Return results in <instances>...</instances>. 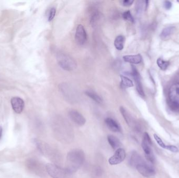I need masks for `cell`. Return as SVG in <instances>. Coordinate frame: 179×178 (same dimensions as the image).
<instances>
[{"label":"cell","instance_id":"cell-30","mask_svg":"<svg viewBox=\"0 0 179 178\" xmlns=\"http://www.w3.org/2000/svg\"><path fill=\"white\" fill-rule=\"evenodd\" d=\"M2 135V128L1 126H0V139L1 138Z\"/></svg>","mask_w":179,"mask_h":178},{"label":"cell","instance_id":"cell-1","mask_svg":"<svg viewBox=\"0 0 179 178\" xmlns=\"http://www.w3.org/2000/svg\"><path fill=\"white\" fill-rule=\"evenodd\" d=\"M129 163L135 168L140 174L146 178L154 176L156 174V170L153 166L146 162L136 151L132 152Z\"/></svg>","mask_w":179,"mask_h":178},{"label":"cell","instance_id":"cell-13","mask_svg":"<svg viewBox=\"0 0 179 178\" xmlns=\"http://www.w3.org/2000/svg\"><path fill=\"white\" fill-rule=\"evenodd\" d=\"M69 116L71 120L77 126H82L85 124L86 119L77 111L74 110H70L69 112Z\"/></svg>","mask_w":179,"mask_h":178},{"label":"cell","instance_id":"cell-16","mask_svg":"<svg viewBox=\"0 0 179 178\" xmlns=\"http://www.w3.org/2000/svg\"><path fill=\"white\" fill-rule=\"evenodd\" d=\"M107 139L108 142L113 149L117 150V149L121 148V147L122 146V144L120 140L115 136L112 135H108Z\"/></svg>","mask_w":179,"mask_h":178},{"label":"cell","instance_id":"cell-28","mask_svg":"<svg viewBox=\"0 0 179 178\" xmlns=\"http://www.w3.org/2000/svg\"><path fill=\"white\" fill-rule=\"evenodd\" d=\"M164 8L166 9L169 10L172 7V4L171 2L169 1H164Z\"/></svg>","mask_w":179,"mask_h":178},{"label":"cell","instance_id":"cell-12","mask_svg":"<svg viewBox=\"0 0 179 178\" xmlns=\"http://www.w3.org/2000/svg\"><path fill=\"white\" fill-rule=\"evenodd\" d=\"M132 75L134 78L135 83H136V89L137 90L138 94L141 97H145V95L144 93L143 86L141 82V79L139 73L138 72L137 69L134 66H132Z\"/></svg>","mask_w":179,"mask_h":178},{"label":"cell","instance_id":"cell-9","mask_svg":"<svg viewBox=\"0 0 179 178\" xmlns=\"http://www.w3.org/2000/svg\"><path fill=\"white\" fill-rule=\"evenodd\" d=\"M121 114L124 119L125 121L126 122L127 124L135 130L138 129V126L134 117L132 116L130 113L124 107H121L119 108Z\"/></svg>","mask_w":179,"mask_h":178},{"label":"cell","instance_id":"cell-17","mask_svg":"<svg viewBox=\"0 0 179 178\" xmlns=\"http://www.w3.org/2000/svg\"><path fill=\"white\" fill-rule=\"evenodd\" d=\"M123 59L125 62L132 64H139L142 61V56L140 54L135 55H128L123 56Z\"/></svg>","mask_w":179,"mask_h":178},{"label":"cell","instance_id":"cell-23","mask_svg":"<svg viewBox=\"0 0 179 178\" xmlns=\"http://www.w3.org/2000/svg\"><path fill=\"white\" fill-rule=\"evenodd\" d=\"M99 18H100V15L98 11H94V12H93L90 18V24L92 25V26L94 27L96 26Z\"/></svg>","mask_w":179,"mask_h":178},{"label":"cell","instance_id":"cell-8","mask_svg":"<svg viewBox=\"0 0 179 178\" xmlns=\"http://www.w3.org/2000/svg\"><path fill=\"white\" fill-rule=\"evenodd\" d=\"M168 97L172 107L179 109V82L175 83L170 87Z\"/></svg>","mask_w":179,"mask_h":178},{"label":"cell","instance_id":"cell-11","mask_svg":"<svg viewBox=\"0 0 179 178\" xmlns=\"http://www.w3.org/2000/svg\"><path fill=\"white\" fill-rule=\"evenodd\" d=\"M75 41L79 45H83L87 39V34L84 27L82 25L77 26L75 35Z\"/></svg>","mask_w":179,"mask_h":178},{"label":"cell","instance_id":"cell-4","mask_svg":"<svg viewBox=\"0 0 179 178\" xmlns=\"http://www.w3.org/2000/svg\"><path fill=\"white\" fill-rule=\"evenodd\" d=\"M55 136L59 141L69 143L73 139L74 131L67 124H56L54 127Z\"/></svg>","mask_w":179,"mask_h":178},{"label":"cell","instance_id":"cell-18","mask_svg":"<svg viewBox=\"0 0 179 178\" xmlns=\"http://www.w3.org/2000/svg\"><path fill=\"white\" fill-rule=\"evenodd\" d=\"M125 42V38L124 36L122 35L117 36L114 41V45L116 49L118 50H122L124 47Z\"/></svg>","mask_w":179,"mask_h":178},{"label":"cell","instance_id":"cell-2","mask_svg":"<svg viewBox=\"0 0 179 178\" xmlns=\"http://www.w3.org/2000/svg\"><path fill=\"white\" fill-rule=\"evenodd\" d=\"M85 156L83 150L78 148L72 149L68 152L66 160V169L75 173L83 165Z\"/></svg>","mask_w":179,"mask_h":178},{"label":"cell","instance_id":"cell-3","mask_svg":"<svg viewBox=\"0 0 179 178\" xmlns=\"http://www.w3.org/2000/svg\"><path fill=\"white\" fill-rule=\"evenodd\" d=\"M46 170L52 178H75L74 173L70 172L66 168H64L55 163L47 164Z\"/></svg>","mask_w":179,"mask_h":178},{"label":"cell","instance_id":"cell-5","mask_svg":"<svg viewBox=\"0 0 179 178\" xmlns=\"http://www.w3.org/2000/svg\"><path fill=\"white\" fill-rule=\"evenodd\" d=\"M57 61L59 65L62 69L67 71H74L77 67V62L69 55L60 53L57 55Z\"/></svg>","mask_w":179,"mask_h":178},{"label":"cell","instance_id":"cell-26","mask_svg":"<svg viewBox=\"0 0 179 178\" xmlns=\"http://www.w3.org/2000/svg\"><path fill=\"white\" fill-rule=\"evenodd\" d=\"M56 13V9L55 8H51L49 11V16H48V21H51L54 18Z\"/></svg>","mask_w":179,"mask_h":178},{"label":"cell","instance_id":"cell-31","mask_svg":"<svg viewBox=\"0 0 179 178\" xmlns=\"http://www.w3.org/2000/svg\"><path fill=\"white\" fill-rule=\"evenodd\" d=\"M177 2H179V1H177Z\"/></svg>","mask_w":179,"mask_h":178},{"label":"cell","instance_id":"cell-29","mask_svg":"<svg viewBox=\"0 0 179 178\" xmlns=\"http://www.w3.org/2000/svg\"><path fill=\"white\" fill-rule=\"evenodd\" d=\"M133 0H124L122 1V4L125 6H129L134 3Z\"/></svg>","mask_w":179,"mask_h":178},{"label":"cell","instance_id":"cell-21","mask_svg":"<svg viewBox=\"0 0 179 178\" xmlns=\"http://www.w3.org/2000/svg\"><path fill=\"white\" fill-rule=\"evenodd\" d=\"M157 64L159 68L161 70L166 71L170 65V62L167 61H164L161 58H158L157 60Z\"/></svg>","mask_w":179,"mask_h":178},{"label":"cell","instance_id":"cell-24","mask_svg":"<svg viewBox=\"0 0 179 178\" xmlns=\"http://www.w3.org/2000/svg\"><path fill=\"white\" fill-rule=\"evenodd\" d=\"M122 17L125 20H126L132 23H133L134 22V18L133 17L132 14L129 11H127L124 12V13L122 14Z\"/></svg>","mask_w":179,"mask_h":178},{"label":"cell","instance_id":"cell-19","mask_svg":"<svg viewBox=\"0 0 179 178\" xmlns=\"http://www.w3.org/2000/svg\"><path fill=\"white\" fill-rule=\"evenodd\" d=\"M175 30V27L174 26H168L164 28L160 34V37L162 39H166L169 37Z\"/></svg>","mask_w":179,"mask_h":178},{"label":"cell","instance_id":"cell-20","mask_svg":"<svg viewBox=\"0 0 179 178\" xmlns=\"http://www.w3.org/2000/svg\"><path fill=\"white\" fill-rule=\"evenodd\" d=\"M85 94H86L89 97L91 98L93 100L95 101L96 103H99V104H101L102 103L103 100L102 98L95 92L88 90L85 92Z\"/></svg>","mask_w":179,"mask_h":178},{"label":"cell","instance_id":"cell-14","mask_svg":"<svg viewBox=\"0 0 179 178\" xmlns=\"http://www.w3.org/2000/svg\"><path fill=\"white\" fill-rule=\"evenodd\" d=\"M12 108L15 113L17 114H20L22 113L24 108V101L21 98L18 97H14L11 99V100Z\"/></svg>","mask_w":179,"mask_h":178},{"label":"cell","instance_id":"cell-27","mask_svg":"<svg viewBox=\"0 0 179 178\" xmlns=\"http://www.w3.org/2000/svg\"><path fill=\"white\" fill-rule=\"evenodd\" d=\"M166 149L174 153H177L179 152V149L177 147L174 145H166Z\"/></svg>","mask_w":179,"mask_h":178},{"label":"cell","instance_id":"cell-10","mask_svg":"<svg viewBox=\"0 0 179 178\" xmlns=\"http://www.w3.org/2000/svg\"><path fill=\"white\" fill-rule=\"evenodd\" d=\"M126 152L122 148H119L116 150L114 154L109 158L108 163L111 165H116L121 163L126 158Z\"/></svg>","mask_w":179,"mask_h":178},{"label":"cell","instance_id":"cell-7","mask_svg":"<svg viewBox=\"0 0 179 178\" xmlns=\"http://www.w3.org/2000/svg\"><path fill=\"white\" fill-rule=\"evenodd\" d=\"M36 144L40 151L42 152V153L44 155L47 156V157H49L51 160H56V158L59 157L58 153L57 151L55 149H53L51 146H49L47 143L42 141H36Z\"/></svg>","mask_w":179,"mask_h":178},{"label":"cell","instance_id":"cell-25","mask_svg":"<svg viewBox=\"0 0 179 178\" xmlns=\"http://www.w3.org/2000/svg\"><path fill=\"white\" fill-rule=\"evenodd\" d=\"M153 137H154V139H155L156 141V142L157 143V144H158L161 148L166 149V145L164 144V143L163 142V141L161 139L159 136H158V135L156 134H153Z\"/></svg>","mask_w":179,"mask_h":178},{"label":"cell","instance_id":"cell-15","mask_svg":"<svg viewBox=\"0 0 179 178\" xmlns=\"http://www.w3.org/2000/svg\"><path fill=\"white\" fill-rule=\"evenodd\" d=\"M106 125L109 130L115 133L122 132V129L119 124L111 118H107L105 120Z\"/></svg>","mask_w":179,"mask_h":178},{"label":"cell","instance_id":"cell-22","mask_svg":"<svg viewBox=\"0 0 179 178\" xmlns=\"http://www.w3.org/2000/svg\"><path fill=\"white\" fill-rule=\"evenodd\" d=\"M121 84L122 86L125 87H132L134 86L133 82L132 80L123 75H121Z\"/></svg>","mask_w":179,"mask_h":178},{"label":"cell","instance_id":"cell-6","mask_svg":"<svg viewBox=\"0 0 179 178\" xmlns=\"http://www.w3.org/2000/svg\"><path fill=\"white\" fill-rule=\"evenodd\" d=\"M141 146L147 160L151 163H154L155 158L152 149V142L149 134L147 132L143 134Z\"/></svg>","mask_w":179,"mask_h":178}]
</instances>
